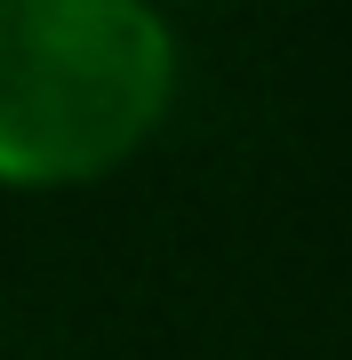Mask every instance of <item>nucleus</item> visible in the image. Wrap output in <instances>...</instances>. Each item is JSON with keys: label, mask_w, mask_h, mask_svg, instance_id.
<instances>
[{"label": "nucleus", "mask_w": 352, "mask_h": 360, "mask_svg": "<svg viewBox=\"0 0 352 360\" xmlns=\"http://www.w3.org/2000/svg\"><path fill=\"white\" fill-rule=\"evenodd\" d=\"M176 104V32L144 0H0V184L112 176Z\"/></svg>", "instance_id": "f257e3e1"}]
</instances>
